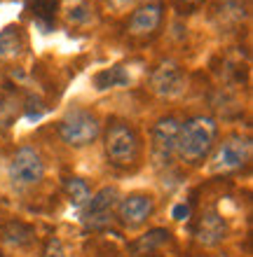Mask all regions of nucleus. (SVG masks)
<instances>
[{
    "label": "nucleus",
    "instance_id": "nucleus-1",
    "mask_svg": "<svg viewBox=\"0 0 253 257\" xmlns=\"http://www.w3.org/2000/svg\"><path fill=\"white\" fill-rule=\"evenodd\" d=\"M216 136H218V124L213 117H192L185 124H181L176 155L181 157V162L192 164V166L202 164L216 145Z\"/></svg>",
    "mask_w": 253,
    "mask_h": 257
},
{
    "label": "nucleus",
    "instance_id": "nucleus-2",
    "mask_svg": "<svg viewBox=\"0 0 253 257\" xmlns=\"http://www.w3.org/2000/svg\"><path fill=\"white\" fill-rule=\"evenodd\" d=\"M103 148H106V157L113 166L120 169H129L138 162L141 155V143L134 131V126L127 122H113L106 134H103Z\"/></svg>",
    "mask_w": 253,
    "mask_h": 257
},
{
    "label": "nucleus",
    "instance_id": "nucleus-3",
    "mask_svg": "<svg viewBox=\"0 0 253 257\" xmlns=\"http://www.w3.org/2000/svg\"><path fill=\"white\" fill-rule=\"evenodd\" d=\"M101 134V122L94 112L89 110H70L59 122V138L68 148H87L99 138Z\"/></svg>",
    "mask_w": 253,
    "mask_h": 257
},
{
    "label": "nucleus",
    "instance_id": "nucleus-4",
    "mask_svg": "<svg viewBox=\"0 0 253 257\" xmlns=\"http://www.w3.org/2000/svg\"><path fill=\"white\" fill-rule=\"evenodd\" d=\"M251 152H253L251 138L241 134H232L216 148L209 169H211V173H232V171H239L251 162Z\"/></svg>",
    "mask_w": 253,
    "mask_h": 257
},
{
    "label": "nucleus",
    "instance_id": "nucleus-5",
    "mask_svg": "<svg viewBox=\"0 0 253 257\" xmlns=\"http://www.w3.org/2000/svg\"><path fill=\"white\" fill-rule=\"evenodd\" d=\"M7 176H10V183L19 190L38 185L45 178V162H42L40 152L33 148H19L10 162Z\"/></svg>",
    "mask_w": 253,
    "mask_h": 257
},
{
    "label": "nucleus",
    "instance_id": "nucleus-6",
    "mask_svg": "<svg viewBox=\"0 0 253 257\" xmlns=\"http://www.w3.org/2000/svg\"><path fill=\"white\" fill-rule=\"evenodd\" d=\"M117 220L127 229H136L141 224H145L155 213V196L148 192H131V194L122 196L115 206Z\"/></svg>",
    "mask_w": 253,
    "mask_h": 257
},
{
    "label": "nucleus",
    "instance_id": "nucleus-7",
    "mask_svg": "<svg viewBox=\"0 0 253 257\" xmlns=\"http://www.w3.org/2000/svg\"><path fill=\"white\" fill-rule=\"evenodd\" d=\"M181 124L176 117H162L157 119V124L152 126L150 134V152L155 164H169L171 157L176 155L178 145V134H181Z\"/></svg>",
    "mask_w": 253,
    "mask_h": 257
},
{
    "label": "nucleus",
    "instance_id": "nucleus-8",
    "mask_svg": "<svg viewBox=\"0 0 253 257\" xmlns=\"http://www.w3.org/2000/svg\"><path fill=\"white\" fill-rule=\"evenodd\" d=\"M117 201H120V192L117 187H101L94 196H89V201L85 203L82 220L92 229H101L113 220V210H115Z\"/></svg>",
    "mask_w": 253,
    "mask_h": 257
},
{
    "label": "nucleus",
    "instance_id": "nucleus-9",
    "mask_svg": "<svg viewBox=\"0 0 253 257\" xmlns=\"http://www.w3.org/2000/svg\"><path fill=\"white\" fill-rule=\"evenodd\" d=\"M183 84H185V75H183V68L178 66L174 61H162L150 75V89L152 94L157 96H176L183 91Z\"/></svg>",
    "mask_w": 253,
    "mask_h": 257
},
{
    "label": "nucleus",
    "instance_id": "nucleus-10",
    "mask_svg": "<svg viewBox=\"0 0 253 257\" xmlns=\"http://www.w3.org/2000/svg\"><path fill=\"white\" fill-rule=\"evenodd\" d=\"M162 17H164V7L162 3L152 0V3H143L138 5L129 17V24H127V31L134 38H145V35H152L162 24Z\"/></svg>",
    "mask_w": 253,
    "mask_h": 257
},
{
    "label": "nucleus",
    "instance_id": "nucleus-11",
    "mask_svg": "<svg viewBox=\"0 0 253 257\" xmlns=\"http://www.w3.org/2000/svg\"><path fill=\"white\" fill-rule=\"evenodd\" d=\"M195 236H197V243L213 248L227 236V222L216 210H206L195 224Z\"/></svg>",
    "mask_w": 253,
    "mask_h": 257
},
{
    "label": "nucleus",
    "instance_id": "nucleus-12",
    "mask_svg": "<svg viewBox=\"0 0 253 257\" xmlns=\"http://www.w3.org/2000/svg\"><path fill=\"white\" fill-rule=\"evenodd\" d=\"M56 7H59V0H26V10L33 14L35 24L42 28V33H49L56 17Z\"/></svg>",
    "mask_w": 253,
    "mask_h": 257
},
{
    "label": "nucleus",
    "instance_id": "nucleus-13",
    "mask_svg": "<svg viewBox=\"0 0 253 257\" xmlns=\"http://www.w3.org/2000/svg\"><path fill=\"white\" fill-rule=\"evenodd\" d=\"M24 47L26 40L17 26H7L5 31H0V59H14L24 52Z\"/></svg>",
    "mask_w": 253,
    "mask_h": 257
},
{
    "label": "nucleus",
    "instance_id": "nucleus-14",
    "mask_svg": "<svg viewBox=\"0 0 253 257\" xmlns=\"http://www.w3.org/2000/svg\"><path fill=\"white\" fill-rule=\"evenodd\" d=\"M129 80H131L129 73L122 66H113L94 75V87L99 91H106V89H113V87H124V84H129Z\"/></svg>",
    "mask_w": 253,
    "mask_h": 257
},
{
    "label": "nucleus",
    "instance_id": "nucleus-15",
    "mask_svg": "<svg viewBox=\"0 0 253 257\" xmlns=\"http://www.w3.org/2000/svg\"><path fill=\"white\" fill-rule=\"evenodd\" d=\"M63 192H66L68 201L73 203L75 208H85V203H87L89 196H92V190H89L87 180H82V178H66Z\"/></svg>",
    "mask_w": 253,
    "mask_h": 257
},
{
    "label": "nucleus",
    "instance_id": "nucleus-16",
    "mask_svg": "<svg viewBox=\"0 0 253 257\" xmlns=\"http://www.w3.org/2000/svg\"><path fill=\"white\" fill-rule=\"evenodd\" d=\"M166 241H169V231L166 229H152V231H148V234H143V236L134 243V250L141 252V255H145V252H152L155 248H159L162 243H166Z\"/></svg>",
    "mask_w": 253,
    "mask_h": 257
},
{
    "label": "nucleus",
    "instance_id": "nucleus-17",
    "mask_svg": "<svg viewBox=\"0 0 253 257\" xmlns=\"http://www.w3.org/2000/svg\"><path fill=\"white\" fill-rule=\"evenodd\" d=\"M3 234H5L7 243H12V245H28L33 241V229L21 222H10Z\"/></svg>",
    "mask_w": 253,
    "mask_h": 257
},
{
    "label": "nucleus",
    "instance_id": "nucleus-18",
    "mask_svg": "<svg viewBox=\"0 0 253 257\" xmlns=\"http://www.w3.org/2000/svg\"><path fill=\"white\" fill-rule=\"evenodd\" d=\"M63 14L70 24H87L89 17H92V10L85 0H66V7H63Z\"/></svg>",
    "mask_w": 253,
    "mask_h": 257
},
{
    "label": "nucleus",
    "instance_id": "nucleus-19",
    "mask_svg": "<svg viewBox=\"0 0 253 257\" xmlns=\"http://www.w3.org/2000/svg\"><path fill=\"white\" fill-rule=\"evenodd\" d=\"M42 257H66L63 243L56 236H52L47 243H45V252H42Z\"/></svg>",
    "mask_w": 253,
    "mask_h": 257
},
{
    "label": "nucleus",
    "instance_id": "nucleus-20",
    "mask_svg": "<svg viewBox=\"0 0 253 257\" xmlns=\"http://www.w3.org/2000/svg\"><path fill=\"white\" fill-rule=\"evenodd\" d=\"M136 0H108V5L115 10V12H124L129 5H134Z\"/></svg>",
    "mask_w": 253,
    "mask_h": 257
},
{
    "label": "nucleus",
    "instance_id": "nucleus-21",
    "mask_svg": "<svg viewBox=\"0 0 253 257\" xmlns=\"http://www.w3.org/2000/svg\"><path fill=\"white\" fill-rule=\"evenodd\" d=\"M188 213H190V208H188L185 203H178V206H174V213H171V215H174V220H185Z\"/></svg>",
    "mask_w": 253,
    "mask_h": 257
},
{
    "label": "nucleus",
    "instance_id": "nucleus-22",
    "mask_svg": "<svg viewBox=\"0 0 253 257\" xmlns=\"http://www.w3.org/2000/svg\"><path fill=\"white\" fill-rule=\"evenodd\" d=\"M181 10H195V7L199 5H204V0H174Z\"/></svg>",
    "mask_w": 253,
    "mask_h": 257
},
{
    "label": "nucleus",
    "instance_id": "nucleus-23",
    "mask_svg": "<svg viewBox=\"0 0 253 257\" xmlns=\"http://www.w3.org/2000/svg\"><path fill=\"white\" fill-rule=\"evenodd\" d=\"M0 257H3V255H0Z\"/></svg>",
    "mask_w": 253,
    "mask_h": 257
}]
</instances>
